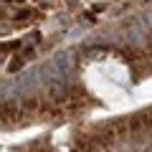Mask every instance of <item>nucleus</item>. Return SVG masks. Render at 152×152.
<instances>
[{
	"mask_svg": "<svg viewBox=\"0 0 152 152\" xmlns=\"http://www.w3.org/2000/svg\"><path fill=\"white\" fill-rule=\"evenodd\" d=\"M5 3H18V0H5Z\"/></svg>",
	"mask_w": 152,
	"mask_h": 152,
	"instance_id": "nucleus-4",
	"label": "nucleus"
},
{
	"mask_svg": "<svg viewBox=\"0 0 152 152\" xmlns=\"http://www.w3.org/2000/svg\"><path fill=\"white\" fill-rule=\"evenodd\" d=\"M33 18H38V10H33V8H26V10H20L15 15L18 23H26V20H33Z\"/></svg>",
	"mask_w": 152,
	"mask_h": 152,
	"instance_id": "nucleus-1",
	"label": "nucleus"
},
{
	"mask_svg": "<svg viewBox=\"0 0 152 152\" xmlns=\"http://www.w3.org/2000/svg\"><path fill=\"white\" fill-rule=\"evenodd\" d=\"M15 48H20V41H10V43H0V51L5 53V51H15Z\"/></svg>",
	"mask_w": 152,
	"mask_h": 152,
	"instance_id": "nucleus-2",
	"label": "nucleus"
},
{
	"mask_svg": "<svg viewBox=\"0 0 152 152\" xmlns=\"http://www.w3.org/2000/svg\"><path fill=\"white\" fill-rule=\"evenodd\" d=\"M23 64H26V61H23V58H13V64L8 66V69H10V71H18V69H20V66H23Z\"/></svg>",
	"mask_w": 152,
	"mask_h": 152,
	"instance_id": "nucleus-3",
	"label": "nucleus"
}]
</instances>
